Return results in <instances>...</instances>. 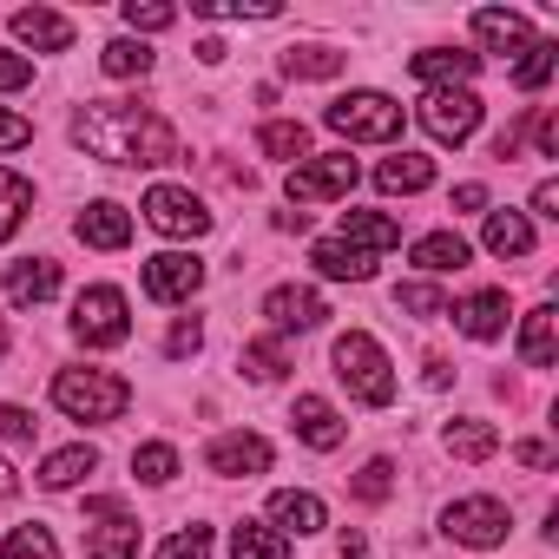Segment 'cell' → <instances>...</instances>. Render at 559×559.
Instances as JSON below:
<instances>
[{"instance_id": "f1b7e54d", "label": "cell", "mask_w": 559, "mask_h": 559, "mask_svg": "<svg viewBox=\"0 0 559 559\" xmlns=\"http://www.w3.org/2000/svg\"><path fill=\"white\" fill-rule=\"evenodd\" d=\"M152 60H158V53H152L145 40H132V34H119V40L99 47V73H106V80H145Z\"/></svg>"}, {"instance_id": "83f0119b", "label": "cell", "mask_w": 559, "mask_h": 559, "mask_svg": "<svg viewBox=\"0 0 559 559\" xmlns=\"http://www.w3.org/2000/svg\"><path fill=\"white\" fill-rule=\"evenodd\" d=\"M139 520L132 513H112V520H99L93 533H86V559H139Z\"/></svg>"}, {"instance_id": "e0dca14e", "label": "cell", "mask_w": 559, "mask_h": 559, "mask_svg": "<svg viewBox=\"0 0 559 559\" xmlns=\"http://www.w3.org/2000/svg\"><path fill=\"white\" fill-rule=\"evenodd\" d=\"M310 263H317V276H330V284H369L382 257H369V250H356L343 237H317L310 243Z\"/></svg>"}, {"instance_id": "e575fe53", "label": "cell", "mask_w": 559, "mask_h": 559, "mask_svg": "<svg viewBox=\"0 0 559 559\" xmlns=\"http://www.w3.org/2000/svg\"><path fill=\"white\" fill-rule=\"evenodd\" d=\"M237 369H243L250 382H284V369H290V356H284V343H276V336H263V343H243V356H237Z\"/></svg>"}, {"instance_id": "4fadbf2b", "label": "cell", "mask_w": 559, "mask_h": 559, "mask_svg": "<svg viewBox=\"0 0 559 559\" xmlns=\"http://www.w3.org/2000/svg\"><path fill=\"white\" fill-rule=\"evenodd\" d=\"M263 513H270L263 526H276L284 539H290V533H297V539H310V533H323V526H330V507H323L310 487H276Z\"/></svg>"}, {"instance_id": "836d02e7", "label": "cell", "mask_w": 559, "mask_h": 559, "mask_svg": "<svg viewBox=\"0 0 559 559\" xmlns=\"http://www.w3.org/2000/svg\"><path fill=\"white\" fill-rule=\"evenodd\" d=\"M0 559H60V539H53V526L27 520V526H14L0 539Z\"/></svg>"}, {"instance_id": "277c9868", "label": "cell", "mask_w": 559, "mask_h": 559, "mask_svg": "<svg viewBox=\"0 0 559 559\" xmlns=\"http://www.w3.org/2000/svg\"><path fill=\"white\" fill-rule=\"evenodd\" d=\"M323 126L343 132L349 145H395L408 119H402V106H395L389 93H369V86H362V93L330 99V106H323Z\"/></svg>"}, {"instance_id": "8fae6325", "label": "cell", "mask_w": 559, "mask_h": 559, "mask_svg": "<svg viewBox=\"0 0 559 559\" xmlns=\"http://www.w3.org/2000/svg\"><path fill=\"white\" fill-rule=\"evenodd\" d=\"M145 297L152 304H191L198 290H204V263H198V250H158V257H145Z\"/></svg>"}, {"instance_id": "db71d44e", "label": "cell", "mask_w": 559, "mask_h": 559, "mask_svg": "<svg viewBox=\"0 0 559 559\" xmlns=\"http://www.w3.org/2000/svg\"><path fill=\"white\" fill-rule=\"evenodd\" d=\"M14 493H21V474L8 467V454H0V500H14Z\"/></svg>"}, {"instance_id": "f907efd6", "label": "cell", "mask_w": 559, "mask_h": 559, "mask_svg": "<svg viewBox=\"0 0 559 559\" xmlns=\"http://www.w3.org/2000/svg\"><path fill=\"white\" fill-rule=\"evenodd\" d=\"M539 158H559V119L552 112L539 119Z\"/></svg>"}, {"instance_id": "2e32d148", "label": "cell", "mask_w": 559, "mask_h": 559, "mask_svg": "<svg viewBox=\"0 0 559 559\" xmlns=\"http://www.w3.org/2000/svg\"><path fill=\"white\" fill-rule=\"evenodd\" d=\"M8 304L14 310H40L47 297H60V263L53 257H27V263H8Z\"/></svg>"}, {"instance_id": "6f0895ef", "label": "cell", "mask_w": 559, "mask_h": 559, "mask_svg": "<svg viewBox=\"0 0 559 559\" xmlns=\"http://www.w3.org/2000/svg\"><path fill=\"white\" fill-rule=\"evenodd\" d=\"M0 356H8V330H0Z\"/></svg>"}, {"instance_id": "6da1fadb", "label": "cell", "mask_w": 559, "mask_h": 559, "mask_svg": "<svg viewBox=\"0 0 559 559\" xmlns=\"http://www.w3.org/2000/svg\"><path fill=\"white\" fill-rule=\"evenodd\" d=\"M73 145L106 158V165H171L178 158V132L132 99H93L73 119Z\"/></svg>"}, {"instance_id": "ac0fdd59", "label": "cell", "mask_w": 559, "mask_h": 559, "mask_svg": "<svg viewBox=\"0 0 559 559\" xmlns=\"http://www.w3.org/2000/svg\"><path fill=\"white\" fill-rule=\"evenodd\" d=\"M8 27H14V40L34 47V53H67V47H73V21L53 14V8H21V14H8Z\"/></svg>"}, {"instance_id": "52a82bcc", "label": "cell", "mask_w": 559, "mask_h": 559, "mask_svg": "<svg viewBox=\"0 0 559 559\" xmlns=\"http://www.w3.org/2000/svg\"><path fill=\"white\" fill-rule=\"evenodd\" d=\"M356 178H362V171H356V158H349V152H317V158H304V165L290 171V185H284V191H290V204L304 211V204L349 198V191H356Z\"/></svg>"}, {"instance_id": "ba28073f", "label": "cell", "mask_w": 559, "mask_h": 559, "mask_svg": "<svg viewBox=\"0 0 559 559\" xmlns=\"http://www.w3.org/2000/svg\"><path fill=\"white\" fill-rule=\"evenodd\" d=\"M139 211H145V224H152L158 237H185V243H191V237H204V230H211L204 198H198V191H185V185H152Z\"/></svg>"}, {"instance_id": "f6af8a7d", "label": "cell", "mask_w": 559, "mask_h": 559, "mask_svg": "<svg viewBox=\"0 0 559 559\" xmlns=\"http://www.w3.org/2000/svg\"><path fill=\"white\" fill-rule=\"evenodd\" d=\"M34 408H21V402H0V441H14V448H27L34 441Z\"/></svg>"}, {"instance_id": "681fc988", "label": "cell", "mask_w": 559, "mask_h": 559, "mask_svg": "<svg viewBox=\"0 0 559 559\" xmlns=\"http://www.w3.org/2000/svg\"><path fill=\"white\" fill-rule=\"evenodd\" d=\"M454 211H487V185H454Z\"/></svg>"}, {"instance_id": "1f68e13d", "label": "cell", "mask_w": 559, "mask_h": 559, "mask_svg": "<svg viewBox=\"0 0 559 559\" xmlns=\"http://www.w3.org/2000/svg\"><path fill=\"white\" fill-rule=\"evenodd\" d=\"M257 152H263V158H297V165H304L310 126H304V119H270V126L257 132Z\"/></svg>"}, {"instance_id": "44dd1931", "label": "cell", "mask_w": 559, "mask_h": 559, "mask_svg": "<svg viewBox=\"0 0 559 559\" xmlns=\"http://www.w3.org/2000/svg\"><path fill=\"white\" fill-rule=\"evenodd\" d=\"M408 257H415V270H428V276H454V270L474 263V243H467L461 230H428V237L408 243Z\"/></svg>"}, {"instance_id": "5bb4252c", "label": "cell", "mask_w": 559, "mask_h": 559, "mask_svg": "<svg viewBox=\"0 0 559 559\" xmlns=\"http://www.w3.org/2000/svg\"><path fill=\"white\" fill-rule=\"evenodd\" d=\"M448 317L461 323V336H474V343H493V336H507V317H513V304H507V290H474V297L448 304Z\"/></svg>"}, {"instance_id": "ee69618b", "label": "cell", "mask_w": 559, "mask_h": 559, "mask_svg": "<svg viewBox=\"0 0 559 559\" xmlns=\"http://www.w3.org/2000/svg\"><path fill=\"white\" fill-rule=\"evenodd\" d=\"M198 349H204V323H198V317H178L171 336H165V356L185 362V356H198Z\"/></svg>"}, {"instance_id": "7c38bea8", "label": "cell", "mask_w": 559, "mask_h": 559, "mask_svg": "<svg viewBox=\"0 0 559 559\" xmlns=\"http://www.w3.org/2000/svg\"><path fill=\"white\" fill-rule=\"evenodd\" d=\"M204 467H211V474H224V480L270 474V441H263V435H243V428H230V435H211V448H204Z\"/></svg>"}, {"instance_id": "b9f144b4", "label": "cell", "mask_w": 559, "mask_h": 559, "mask_svg": "<svg viewBox=\"0 0 559 559\" xmlns=\"http://www.w3.org/2000/svg\"><path fill=\"white\" fill-rule=\"evenodd\" d=\"M389 493H395V461H382V454H376V461L356 474V500H369V507H376V500H389Z\"/></svg>"}, {"instance_id": "7dc6e473", "label": "cell", "mask_w": 559, "mask_h": 559, "mask_svg": "<svg viewBox=\"0 0 559 559\" xmlns=\"http://www.w3.org/2000/svg\"><path fill=\"white\" fill-rule=\"evenodd\" d=\"M21 145H34V119L0 112V152H21Z\"/></svg>"}, {"instance_id": "9a60e30c", "label": "cell", "mask_w": 559, "mask_h": 559, "mask_svg": "<svg viewBox=\"0 0 559 559\" xmlns=\"http://www.w3.org/2000/svg\"><path fill=\"white\" fill-rule=\"evenodd\" d=\"M290 428H297V441H304V448H317V454L343 448V435H349V421H343V415H336V402H323V395H297Z\"/></svg>"}, {"instance_id": "603a6c76", "label": "cell", "mask_w": 559, "mask_h": 559, "mask_svg": "<svg viewBox=\"0 0 559 559\" xmlns=\"http://www.w3.org/2000/svg\"><path fill=\"white\" fill-rule=\"evenodd\" d=\"M86 474H99V448H93V441H73V448H53L34 480H40L47 493H67V487H80Z\"/></svg>"}, {"instance_id": "7a4b0ae2", "label": "cell", "mask_w": 559, "mask_h": 559, "mask_svg": "<svg viewBox=\"0 0 559 559\" xmlns=\"http://www.w3.org/2000/svg\"><path fill=\"white\" fill-rule=\"evenodd\" d=\"M53 408L67 421H86V428H106L132 408V389L112 376V369H60L53 376Z\"/></svg>"}, {"instance_id": "11a10c76", "label": "cell", "mask_w": 559, "mask_h": 559, "mask_svg": "<svg viewBox=\"0 0 559 559\" xmlns=\"http://www.w3.org/2000/svg\"><path fill=\"white\" fill-rule=\"evenodd\" d=\"M224 53H230V47H224V40H198V60H204V67H217V60H224Z\"/></svg>"}, {"instance_id": "d6986e66", "label": "cell", "mask_w": 559, "mask_h": 559, "mask_svg": "<svg viewBox=\"0 0 559 559\" xmlns=\"http://www.w3.org/2000/svg\"><path fill=\"white\" fill-rule=\"evenodd\" d=\"M408 73L428 86V93H441V86H474V73H480V53H454V47H428V53H415L408 60Z\"/></svg>"}, {"instance_id": "9f6ffc18", "label": "cell", "mask_w": 559, "mask_h": 559, "mask_svg": "<svg viewBox=\"0 0 559 559\" xmlns=\"http://www.w3.org/2000/svg\"><path fill=\"white\" fill-rule=\"evenodd\" d=\"M336 546H343V559H362V552H369V539H362V533H343Z\"/></svg>"}, {"instance_id": "f546056e", "label": "cell", "mask_w": 559, "mask_h": 559, "mask_svg": "<svg viewBox=\"0 0 559 559\" xmlns=\"http://www.w3.org/2000/svg\"><path fill=\"white\" fill-rule=\"evenodd\" d=\"M230 559H290V539L263 520H237L230 526Z\"/></svg>"}, {"instance_id": "3957f363", "label": "cell", "mask_w": 559, "mask_h": 559, "mask_svg": "<svg viewBox=\"0 0 559 559\" xmlns=\"http://www.w3.org/2000/svg\"><path fill=\"white\" fill-rule=\"evenodd\" d=\"M330 362H336V376L349 382V395H356V402H369V408H389V402H395V362H389V349H382L369 330L336 336Z\"/></svg>"}, {"instance_id": "f35d334b", "label": "cell", "mask_w": 559, "mask_h": 559, "mask_svg": "<svg viewBox=\"0 0 559 559\" xmlns=\"http://www.w3.org/2000/svg\"><path fill=\"white\" fill-rule=\"evenodd\" d=\"M552 67H559V47H552V40H533V47L520 53V67H513V86H520V93H539V86L552 80Z\"/></svg>"}, {"instance_id": "7402d4cb", "label": "cell", "mask_w": 559, "mask_h": 559, "mask_svg": "<svg viewBox=\"0 0 559 559\" xmlns=\"http://www.w3.org/2000/svg\"><path fill=\"white\" fill-rule=\"evenodd\" d=\"M474 40H480L487 53H526L539 34H533L520 14H507V8H474Z\"/></svg>"}, {"instance_id": "60d3db41", "label": "cell", "mask_w": 559, "mask_h": 559, "mask_svg": "<svg viewBox=\"0 0 559 559\" xmlns=\"http://www.w3.org/2000/svg\"><path fill=\"white\" fill-rule=\"evenodd\" d=\"M178 21V8L171 0H126V27H132V40H145V34H165Z\"/></svg>"}, {"instance_id": "ffe728a7", "label": "cell", "mask_w": 559, "mask_h": 559, "mask_svg": "<svg viewBox=\"0 0 559 559\" xmlns=\"http://www.w3.org/2000/svg\"><path fill=\"white\" fill-rule=\"evenodd\" d=\"M73 230H80V243H93V250H126V243H132V211L112 204V198H93Z\"/></svg>"}, {"instance_id": "d4e9b609", "label": "cell", "mask_w": 559, "mask_h": 559, "mask_svg": "<svg viewBox=\"0 0 559 559\" xmlns=\"http://www.w3.org/2000/svg\"><path fill=\"white\" fill-rule=\"evenodd\" d=\"M376 185H382L389 198H395V191H402V198H408V191H428V185H435V158H421V152L402 145V152H389V158L376 165Z\"/></svg>"}, {"instance_id": "d6a6232c", "label": "cell", "mask_w": 559, "mask_h": 559, "mask_svg": "<svg viewBox=\"0 0 559 559\" xmlns=\"http://www.w3.org/2000/svg\"><path fill=\"white\" fill-rule=\"evenodd\" d=\"M27 211H34V185H27L21 171L0 165V243H8V237L27 224Z\"/></svg>"}, {"instance_id": "9c48e42d", "label": "cell", "mask_w": 559, "mask_h": 559, "mask_svg": "<svg viewBox=\"0 0 559 559\" xmlns=\"http://www.w3.org/2000/svg\"><path fill=\"white\" fill-rule=\"evenodd\" d=\"M480 99H474V86H441V93H428L421 99V126H428V139H441V145H467L474 132H480Z\"/></svg>"}, {"instance_id": "c3c4849f", "label": "cell", "mask_w": 559, "mask_h": 559, "mask_svg": "<svg viewBox=\"0 0 559 559\" xmlns=\"http://www.w3.org/2000/svg\"><path fill=\"white\" fill-rule=\"evenodd\" d=\"M533 217H559V185H552V178L533 185Z\"/></svg>"}, {"instance_id": "7bdbcfd3", "label": "cell", "mask_w": 559, "mask_h": 559, "mask_svg": "<svg viewBox=\"0 0 559 559\" xmlns=\"http://www.w3.org/2000/svg\"><path fill=\"white\" fill-rule=\"evenodd\" d=\"M158 559H211V526H178L158 546Z\"/></svg>"}, {"instance_id": "cb8c5ba5", "label": "cell", "mask_w": 559, "mask_h": 559, "mask_svg": "<svg viewBox=\"0 0 559 559\" xmlns=\"http://www.w3.org/2000/svg\"><path fill=\"white\" fill-rule=\"evenodd\" d=\"M552 356H559V310L539 304V310H526V323H520V362H526V369H552Z\"/></svg>"}, {"instance_id": "5b68a950", "label": "cell", "mask_w": 559, "mask_h": 559, "mask_svg": "<svg viewBox=\"0 0 559 559\" xmlns=\"http://www.w3.org/2000/svg\"><path fill=\"white\" fill-rule=\"evenodd\" d=\"M73 336H80L86 349H119V343L132 336V304H126V290H112V284L80 290V297H73Z\"/></svg>"}, {"instance_id": "ab89813d", "label": "cell", "mask_w": 559, "mask_h": 559, "mask_svg": "<svg viewBox=\"0 0 559 559\" xmlns=\"http://www.w3.org/2000/svg\"><path fill=\"white\" fill-rule=\"evenodd\" d=\"M395 310H408V317H448V290L441 284H428V276H415V284H402L395 290Z\"/></svg>"}, {"instance_id": "d590c367", "label": "cell", "mask_w": 559, "mask_h": 559, "mask_svg": "<svg viewBox=\"0 0 559 559\" xmlns=\"http://www.w3.org/2000/svg\"><path fill=\"white\" fill-rule=\"evenodd\" d=\"M132 474H139L145 487H171V480H178V448H171V441H145V448H132Z\"/></svg>"}, {"instance_id": "8d00e7d4", "label": "cell", "mask_w": 559, "mask_h": 559, "mask_svg": "<svg viewBox=\"0 0 559 559\" xmlns=\"http://www.w3.org/2000/svg\"><path fill=\"white\" fill-rule=\"evenodd\" d=\"M284 73L290 80H336L343 73V53L336 47H290L284 53Z\"/></svg>"}, {"instance_id": "4dcf8cb0", "label": "cell", "mask_w": 559, "mask_h": 559, "mask_svg": "<svg viewBox=\"0 0 559 559\" xmlns=\"http://www.w3.org/2000/svg\"><path fill=\"white\" fill-rule=\"evenodd\" d=\"M441 441H448V454H454V461H487V454L500 448V428L467 415V421H448V435H441Z\"/></svg>"}, {"instance_id": "74e56055", "label": "cell", "mask_w": 559, "mask_h": 559, "mask_svg": "<svg viewBox=\"0 0 559 559\" xmlns=\"http://www.w3.org/2000/svg\"><path fill=\"white\" fill-rule=\"evenodd\" d=\"M198 21H276V0H191Z\"/></svg>"}, {"instance_id": "f5cc1de1", "label": "cell", "mask_w": 559, "mask_h": 559, "mask_svg": "<svg viewBox=\"0 0 559 559\" xmlns=\"http://www.w3.org/2000/svg\"><path fill=\"white\" fill-rule=\"evenodd\" d=\"M112 513H126L112 493H93V500H86V520H112Z\"/></svg>"}, {"instance_id": "484cf974", "label": "cell", "mask_w": 559, "mask_h": 559, "mask_svg": "<svg viewBox=\"0 0 559 559\" xmlns=\"http://www.w3.org/2000/svg\"><path fill=\"white\" fill-rule=\"evenodd\" d=\"M336 237H343V243H356V250H369V257H382V250H395V243H402V224H395L389 211H349Z\"/></svg>"}, {"instance_id": "8992f818", "label": "cell", "mask_w": 559, "mask_h": 559, "mask_svg": "<svg viewBox=\"0 0 559 559\" xmlns=\"http://www.w3.org/2000/svg\"><path fill=\"white\" fill-rule=\"evenodd\" d=\"M507 507L493 500V493H467V500H448L441 507V533L454 539V546H474V552H487V546H500L507 539Z\"/></svg>"}, {"instance_id": "bcb514c9", "label": "cell", "mask_w": 559, "mask_h": 559, "mask_svg": "<svg viewBox=\"0 0 559 559\" xmlns=\"http://www.w3.org/2000/svg\"><path fill=\"white\" fill-rule=\"evenodd\" d=\"M27 80H34V60L14 53V47H0V93H21Z\"/></svg>"}, {"instance_id": "30bf717a", "label": "cell", "mask_w": 559, "mask_h": 559, "mask_svg": "<svg viewBox=\"0 0 559 559\" xmlns=\"http://www.w3.org/2000/svg\"><path fill=\"white\" fill-rule=\"evenodd\" d=\"M263 323H270L276 343H284V336L323 330V323H330V304H323V290H310V284H276V290L263 297Z\"/></svg>"}, {"instance_id": "4316f807", "label": "cell", "mask_w": 559, "mask_h": 559, "mask_svg": "<svg viewBox=\"0 0 559 559\" xmlns=\"http://www.w3.org/2000/svg\"><path fill=\"white\" fill-rule=\"evenodd\" d=\"M480 243H487V257H526L533 250V224H526V211H487V230H480Z\"/></svg>"}, {"instance_id": "816d5d0a", "label": "cell", "mask_w": 559, "mask_h": 559, "mask_svg": "<svg viewBox=\"0 0 559 559\" xmlns=\"http://www.w3.org/2000/svg\"><path fill=\"white\" fill-rule=\"evenodd\" d=\"M513 461H520V467H546L552 454H546V441H520V448H513Z\"/></svg>"}]
</instances>
